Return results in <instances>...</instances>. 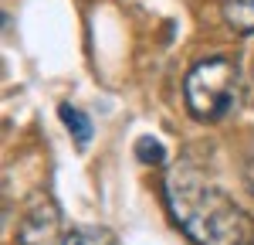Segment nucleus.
I'll use <instances>...</instances> for the list:
<instances>
[{"instance_id": "0eeeda50", "label": "nucleus", "mask_w": 254, "mask_h": 245, "mask_svg": "<svg viewBox=\"0 0 254 245\" xmlns=\"http://www.w3.org/2000/svg\"><path fill=\"white\" fill-rule=\"evenodd\" d=\"M136 157H139V163H146V167H163V163H166V146H163L156 136H139L136 140Z\"/></svg>"}, {"instance_id": "423d86ee", "label": "nucleus", "mask_w": 254, "mask_h": 245, "mask_svg": "<svg viewBox=\"0 0 254 245\" xmlns=\"http://www.w3.org/2000/svg\"><path fill=\"white\" fill-rule=\"evenodd\" d=\"M224 20L234 27L237 34L254 31V0H224Z\"/></svg>"}, {"instance_id": "f257e3e1", "label": "nucleus", "mask_w": 254, "mask_h": 245, "mask_svg": "<svg viewBox=\"0 0 254 245\" xmlns=\"http://www.w3.org/2000/svg\"><path fill=\"white\" fill-rule=\"evenodd\" d=\"M166 208L193 245H254L251 215L234 204L203 170L176 163L163 181Z\"/></svg>"}, {"instance_id": "7ed1b4c3", "label": "nucleus", "mask_w": 254, "mask_h": 245, "mask_svg": "<svg viewBox=\"0 0 254 245\" xmlns=\"http://www.w3.org/2000/svg\"><path fill=\"white\" fill-rule=\"evenodd\" d=\"M17 245H61V208L48 194L34 198L27 215L20 218Z\"/></svg>"}, {"instance_id": "20e7f679", "label": "nucleus", "mask_w": 254, "mask_h": 245, "mask_svg": "<svg viewBox=\"0 0 254 245\" xmlns=\"http://www.w3.org/2000/svg\"><path fill=\"white\" fill-rule=\"evenodd\" d=\"M58 116H61V122L71 129L75 146H78V150H85V146H88V140H92V120L81 113L78 106H71V102H61V106H58Z\"/></svg>"}, {"instance_id": "6e6552de", "label": "nucleus", "mask_w": 254, "mask_h": 245, "mask_svg": "<svg viewBox=\"0 0 254 245\" xmlns=\"http://www.w3.org/2000/svg\"><path fill=\"white\" fill-rule=\"evenodd\" d=\"M251 102H254V68H251Z\"/></svg>"}, {"instance_id": "f03ea898", "label": "nucleus", "mask_w": 254, "mask_h": 245, "mask_svg": "<svg viewBox=\"0 0 254 245\" xmlns=\"http://www.w3.org/2000/svg\"><path fill=\"white\" fill-rule=\"evenodd\" d=\"M241 75L231 58H203L183 79V102L200 122H220L237 106Z\"/></svg>"}, {"instance_id": "39448f33", "label": "nucleus", "mask_w": 254, "mask_h": 245, "mask_svg": "<svg viewBox=\"0 0 254 245\" xmlns=\"http://www.w3.org/2000/svg\"><path fill=\"white\" fill-rule=\"evenodd\" d=\"M61 245H119L116 232L112 228H105V225H85V228H75V232H68Z\"/></svg>"}]
</instances>
